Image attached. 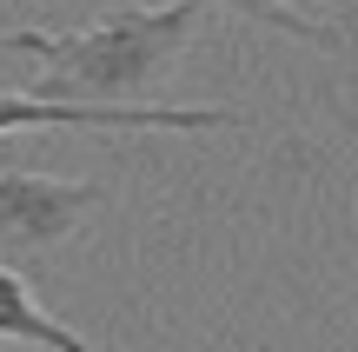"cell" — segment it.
<instances>
[{"mask_svg": "<svg viewBox=\"0 0 358 352\" xmlns=\"http://www.w3.org/2000/svg\"><path fill=\"white\" fill-rule=\"evenodd\" d=\"M106 206L100 180H60L34 167H0V246L13 260H47Z\"/></svg>", "mask_w": 358, "mask_h": 352, "instance_id": "cell-3", "label": "cell"}, {"mask_svg": "<svg viewBox=\"0 0 358 352\" xmlns=\"http://www.w3.org/2000/svg\"><path fill=\"white\" fill-rule=\"evenodd\" d=\"M206 0H159V7H113L66 34L0 27V53L40 60V93L53 100H159L166 73L199 34Z\"/></svg>", "mask_w": 358, "mask_h": 352, "instance_id": "cell-1", "label": "cell"}, {"mask_svg": "<svg viewBox=\"0 0 358 352\" xmlns=\"http://www.w3.org/2000/svg\"><path fill=\"white\" fill-rule=\"evenodd\" d=\"M219 133L245 127L239 106H166V100H53V93H0L7 133Z\"/></svg>", "mask_w": 358, "mask_h": 352, "instance_id": "cell-2", "label": "cell"}, {"mask_svg": "<svg viewBox=\"0 0 358 352\" xmlns=\"http://www.w3.org/2000/svg\"><path fill=\"white\" fill-rule=\"evenodd\" d=\"M226 7L299 40V47H345V34L358 20V0H226Z\"/></svg>", "mask_w": 358, "mask_h": 352, "instance_id": "cell-4", "label": "cell"}, {"mask_svg": "<svg viewBox=\"0 0 358 352\" xmlns=\"http://www.w3.org/2000/svg\"><path fill=\"white\" fill-rule=\"evenodd\" d=\"M332 113H338V127H345L352 140H358V106H345V100H332Z\"/></svg>", "mask_w": 358, "mask_h": 352, "instance_id": "cell-6", "label": "cell"}, {"mask_svg": "<svg viewBox=\"0 0 358 352\" xmlns=\"http://www.w3.org/2000/svg\"><path fill=\"white\" fill-rule=\"evenodd\" d=\"M0 339H13V346H53V352H87V339H80L73 326H60L13 266H0Z\"/></svg>", "mask_w": 358, "mask_h": 352, "instance_id": "cell-5", "label": "cell"}]
</instances>
